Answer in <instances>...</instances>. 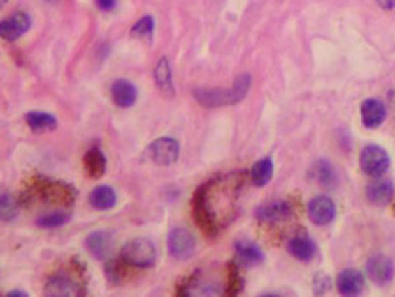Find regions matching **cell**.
<instances>
[{"mask_svg": "<svg viewBox=\"0 0 395 297\" xmlns=\"http://www.w3.org/2000/svg\"><path fill=\"white\" fill-rule=\"evenodd\" d=\"M98 8L103 12H110L117 6V0H95Z\"/></svg>", "mask_w": 395, "mask_h": 297, "instance_id": "1f68e13d", "label": "cell"}, {"mask_svg": "<svg viewBox=\"0 0 395 297\" xmlns=\"http://www.w3.org/2000/svg\"><path fill=\"white\" fill-rule=\"evenodd\" d=\"M288 251L290 255L295 257L296 260L309 262L317 254V246L312 238H308L306 235H301V236H296L290 240L288 243Z\"/></svg>", "mask_w": 395, "mask_h": 297, "instance_id": "ac0fdd59", "label": "cell"}, {"mask_svg": "<svg viewBox=\"0 0 395 297\" xmlns=\"http://www.w3.org/2000/svg\"><path fill=\"white\" fill-rule=\"evenodd\" d=\"M112 99L114 104L119 107L128 109L136 104L138 99V90L136 85L124 79H119L112 85Z\"/></svg>", "mask_w": 395, "mask_h": 297, "instance_id": "2e32d148", "label": "cell"}, {"mask_svg": "<svg viewBox=\"0 0 395 297\" xmlns=\"http://www.w3.org/2000/svg\"><path fill=\"white\" fill-rule=\"evenodd\" d=\"M244 289V279L239 273V268L234 262H230L228 265V284L225 289L227 296H236L240 294Z\"/></svg>", "mask_w": 395, "mask_h": 297, "instance_id": "83f0119b", "label": "cell"}, {"mask_svg": "<svg viewBox=\"0 0 395 297\" xmlns=\"http://www.w3.org/2000/svg\"><path fill=\"white\" fill-rule=\"evenodd\" d=\"M274 175V164L269 158L260 159L254 164L250 172V178L255 186H266L271 183Z\"/></svg>", "mask_w": 395, "mask_h": 297, "instance_id": "cb8c5ba5", "label": "cell"}, {"mask_svg": "<svg viewBox=\"0 0 395 297\" xmlns=\"http://www.w3.org/2000/svg\"><path fill=\"white\" fill-rule=\"evenodd\" d=\"M77 199V190L71 184L59 180H52L45 176H34L22 195V201L27 205L42 202L44 205H54L69 208Z\"/></svg>", "mask_w": 395, "mask_h": 297, "instance_id": "6da1fadb", "label": "cell"}, {"mask_svg": "<svg viewBox=\"0 0 395 297\" xmlns=\"http://www.w3.org/2000/svg\"><path fill=\"white\" fill-rule=\"evenodd\" d=\"M192 215L195 225L208 238H214L218 234V222L209 202V183L201 185L195 190L192 199Z\"/></svg>", "mask_w": 395, "mask_h": 297, "instance_id": "3957f363", "label": "cell"}, {"mask_svg": "<svg viewBox=\"0 0 395 297\" xmlns=\"http://www.w3.org/2000/svg\"><path fill=\"white\" fill-rule=\"evenodd\" d=\"M252 86V77L242 74L236 77L229 89L224 88H201L193 91L195 100L207 109L236 105L248 96Z\"/></svg>", "mask_w": 395, "mask_h": 297, "instance_id": "7a4b0ae2", "label": "cell"}, {"mask_svg": "<svg viewBox=\"0 0 395 297\" xmlns=\"http://www.w3.org/2000/svg\"><path fill=\"white\" fill-rule=\"evenodd\" d=\"M25 121L31 131L34 132H45V131H53L58 126V120L47 112H29L25 115Z\"/></svg>", "mask_w": 395, "mask_h": 297, "instance_id": "603a6c76", "label": "cell"}, {"mask_svg": "<svg viewBox=\"0 0 395 297\" xmlns=\"http://www.w3.org/2000/svg\"><path fill=\"white\" fill-rule=\"evenodd\" d=\"M359 161L363 173L372 178L382 176L390 167L389 154L385 148L375 144H369L363 148Z\"/></svg>", "mask_w": 395, "mask_h": 297, "instance_id": "5b68a950", "label": "cell"}, {"mask_svg": "<svg viewBox=\"0 0 395 297\" xmlns=\"http://www.w3.org/2000/svg\"><path fill=\"white\" fill-rule=\"evenodd\" d=\"M166 245L168 250L175 260H188L192 256L194 255L195 246L196 241L195 238L185 229L178 227L173 229L168 238H166Z\"/></svg>", "mask_w": 395, "mask_h": 297, "instance_id": "ba28073f", "label": "cell"}, {"mask_svg": "<svg viewBox=\"0 0 395 297\" xmlns=\"http://www.w3.org/2000/svg\"><path fill=\"white\" fill-rule=\"evenodd\" d=\"M120 259L130 268H152L157 261V249L148 238H134L122 247Z\"/></svg>", "mask_w": 395, "mask_h": 297, "instance_id": "277c9868", "label": "cell"}, {"mask_svg": "<svg viewBox=\"0 0 395 297\" xmlns=\"http://www.w3.org/2000/svg\"><path fill=\"white\" fill-rule=\"evenodd\" d=\"M366 273L373 284L377 286L389 285L394 277V265L387 256L374 255L366 264Z\"/></svg>", "mask_w": 395, "mask_h": 297, "instance_id": "30bf717a", "label": "cell"}, {"mask_svg": "<svg viewBox=\"0 0 395 297\" xmlns=\"http://www.w3.org/2000/svg\"><path fill=\"white\" fill-rule=\"evenodd\" d=\"M394 197V186L389 180H378L366 188V197L375 206L388 205Z\"/></svg>", "mask_w": 395, "mask_h": 297, "instance_id": "e0dca14e", "label": "cell"}, {"mask_svg": "<svg viewBox=\"0 0 395 297\" xmlns=\"http://www.w3.org/2000/svg\"><path fill=\"white\" fill-rule=\"evenodd\" d=\"M8 296L10 297H28L27 292L22 291V290H13L12 292L8 294Z\"/></svg>", "mask_w": 395, "mask_h": 297, "instance_id": "836d02e7", "label": "cell"}, {"mask_svg": "<svg viewBox=\"0 0 395 297\" xmlns=\"http://www.w3.org/2000/svg\"><path fill=\"white\" fill-rule=\"evenodd\" d=\"M331 277L324 273H319L313 280V290L315 295H324L331 289Z\"/></svg>", "mask_w": 395, "mask_h": 297, "instance_id": "4dcf8cb0", "label": "cell"}, {"mask_svg": "<svg viewBox=\"0 0 395 297\" xmlns=\"http://www.w3.org/2000/svg\"><path fill=\"white\" fill-rule=\"evenodd\" d=\"M393 1V9L395 8V0H392Z\"/></svg>", "mask_w": 395, "mask_h": 297, "instance_id": "d590c367", "label": "cell"}, {"mask_svg": "<svg viewBox=\"0 0 395 297\" xmlns=\"http://www.w3.org/2000/svg\"><path fill=\"white\" fill-rule=\"evenodd\" d=\"M71 215L66 211H52L36 219V224L42 229H58L71 221Z\"/></svg>", "mask_w": 395, "mask_h": 297, "instance_id": "484cf974", "label": "cell"}, {"mask_svg": "<svg viewBox=\"0 0 395 297\" xmlns=\"http://www.w3.org/2000/svg\"><path fill=\"white\" fill-rule=\"evenodd\" d=\"M308 215L314 225H329L336 219V204L325 195L313 197L308 205Z\"/></svg>", "mask_w": 395, "mask_h": 297, "instance_id": "9c48e42d", "label": "cell"}, {"mask_svg": "<svg viewBox=\"0 0 395 297\" xmlns=\"http://www.w3.org/2000/svg\"><path fill=\"white\" fill-rule=\"evenodd\" d=\"M364 285L366 280L363 273L354 268L343 270L336 279L338 291L344 296H358L364 290Z\"/></svg>", "mask_w": 395, "mask_h": 297, "instance_id": "5bb4252c", "label": "cell"}, {"mask_svg": "<svg viewBox=\"0 0 395 297\" xmlns=\"http://www.w3.org/2000/svg\"><path fill=\"white\" fill-rule=\"evenodd\" d=\"M31 26V19L27 13H14L0 22V38L8 42H15Z\"/></svg>", "mask_w": 395, "mask_h": 297, "instance_id": "8fae6325", "label": "cell"}, {"mask_svg": "<svg viewBox=\"0 0 395 297\" xmlns=\"http://www.w3.org/2000/svg\"><path fill=\"white\" fill-rule=\"evenodd\" d=\"M18 215V201L6 191H0V221H12Z\"/></svg>", "mask_w": 395, "mask_h": 297, "instance_id": "4316f807", "label": "cell"}, {"mask_svg": "<svg viewBox=\"0 0 395 297\" xmlns=\"http://www.w3.org/2000/svg\"><path fill=\"white\" fill-rule=\"evenodd\" d=\"M377 3L383 9H387V10H392L393 9V1L392 0H377Z\"/></svg>", "mask_w": 395, "mask_h": 297, "instance_id": "d6a6232c", "label": "cell"}, {"mask_svg": "<svg viewBox=\"0 0 395 297\" xmlns=\"http://www.w3.org/2000/svg\"><path fill=\"white\" fill-rule=\"evenodd\" d=\"M154 77H155V84H157L158 89L160 90V93L168 99L173 98L175 91H174V84H173V75H171L169 60L166 58H161L158 61V64L155 66Z\"/></svg>", "mask_w": 395, "mask_h": 297, "instance_id": "d6986e66", "label": "cell"}, {"mask_svg": "<svg viewBox=\"0 0 395 297\" xmlns=\"http://www.w3.org/2000/svg\"><path fill=\"white\" fill-rule=\"evenodd\" d=\"M44 294L49 297L83 296L85 287L69 273L59 271L48 279L44 286Z\"/></svg>", "mask_w": 395, "mask_h": 297, "instance_id": "8992f818", "label": "cell"}, {"mask_svg": "<svg viewBox=\"0 0 395 297\" xmlns=\"http://www.w3.org/2000/svg\"><path fill=\"white\" fill-rule=\"evenodd\" d=\"M180 145L173 137H159L148 146L147 155L150 161L159 167H169L177 162Z\"/></svg>", "mask_w": 395, "mask_h": 297, "instance_id": "52a82bcc", "label": "cell"}, {"mask_svg": "<svg viewBox=\"0 0 395 297\" xmlns=\"http://www.w3.org/2000/svg\"><path fill=\"white\" fill-rule=\"evenodd\" d=\"M361 121L368 129H375L383 124L387 118L385 105L378 99H366L360 107Z\"/></svg>", "mask_w": 395, "mask_h": 297, "instance_id": "9a60e30c", "label": "cell"}, {"mask_svg": "<svg viewBox=\"0 0 395 297\" xmlns=\"http://www.w3.org/2000/svg\"><path fill=\"white\" fill-rule=\"evenodd\" d=\"M84 170L92 178H101L106 170V158L101 148H89L84 155Z\"/></svg>", "mask_w": 395, "mask_h": 297, "instance_id": "ffe728a7", "label": "cell"}, {"mask_svg": "<svg viewBox=\"0 0 395 297\" xmlns=\"http://www.w3.org/2000/svg\"><path fill=\"white\" fill-rule=\"evenodd\" d=\"M127 268H129V265H127L122 259L110 260L106 266V279L113 284H120L127 276Z\"/></svg>", "mask_w": 395, "mask_h": 297, "instance_id": "f1b7e54d", "label": "cell"}, {"mask_svg": "<svg viewBox=\"0 0 395 297\" xmlns=\"http://www.w3.org/2000/svg\"><path fill=\"white\" fill-rule=\"evenodd\" d=\"M313 174L318 180L319 184L324 188H334L338 183L336 169L328 160H319L315 162Z\"/></svg>", "mask_w": 395, "mask_h": 297, "instance_id": "d4e9b609", "label": "cell"}, {"mask_svg": "<svg viewBox=\"0 0 395 297\" xmlns=\"http://www.w3.org/2000/svg\"><path fill=\"white\" fill-rule=\"evenodd\" d=\"M117 192L112 186L99 185L89 195V202L96 210H109L117 205Z\"/></svg>", "mask_w": 395, "mask_h": 297, "instance_id": "7402d4cb", "label": "cell"}, {"mask_svg": "<svg viewBox=\"0 0 395 297\" xmlns=\"http://www.w3.org/2000/svg\"><path fill=\"white\" fill-rule=\"evenodd\" d=\"M154 26H155V23L152 17H143L131 28V34L134 36H139V38L150 36L153 33Z\"/></svg>", "mask_w": 395, "mask_h": 297, "instance_id": "f546056e", "label": "cell"}, {"mask_svg": "<svg viewBox=\"0 0 395 297\" xmlns=\"http://www.w3.org/2000/svg\"><path fill=\"white\" fill-rule=\"evenodd\" d=\"M236 255L247 265H260L266 260L263 250L250 240H238L234 244Z\"/></svg>", "mask_w": 395, "mask_h": 297, "instance_id": "44dd1931", "label": "cell"}, {"mask_svg": "<svg viewBox=\"0 0 395 297\" xmlns=\"http://www.w3.org/2000/svg\"><path fill=\"white\" fill-rule=\"evenodd\" d=\"M114 247V236L109 231H94L85 238V249L95 260H106Z\"/></svg>", "mask_w": 395, "mask_h": 297, "instance_id": "7c38bea8", "label": "cell"}, {"mask_svg": "<svg viewBox=\"0 0 395 297\" xmlns=\"http://www.w3.org/2000/svg\"><path fill=\"white\" fill-rule=\"evenodd\" d=\"M6 3H8V0H0V9L6 6Z\"/></svg>", "mask_w": 395, "mask_h": 297, "instance_id": "e575fe53", "label": "cell"}, {"mask_svg": "<svg viewBox=\"0 0 395 297\" xmlns=\"http://www.w3.org/2000/svg\"><path fill=\"white\" fill-rule=\"evenodd\" d=\"M293 214V208L289 202L279 200V201L268 202L255 208L254 216L261 222H278L287 220Z\"/></svg>", "mask_w": 395, "mask_h": 297, "instance_id": "4fadbf2b", "label": "cell"}]
</instances>
